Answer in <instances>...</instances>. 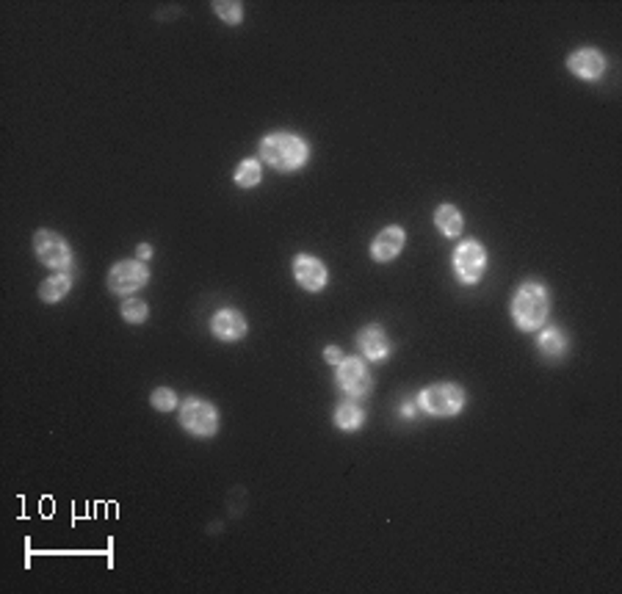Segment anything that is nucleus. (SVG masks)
I'll list each match as a JSON object with an SVG mask.
<instances>
[{"label":"nucleus","instance_id":"1","mask_svg":"<svg viewBox=\"0 0 622 594\" xmlns=\"http://www.w3.org/2000/svg\"><path fill=\"white\" fill-rule=\"evenodd\" d=\"M310 158L307 141L296 133L288 130H277L261 141V161L274 166L277 172H296Z\"/></svg>","mask_w":622,"mask_h":594},{"label":"nucleus","instance_id":"2","mask_svg":"<svg viewBox=\"0 0 622 594\" xmlns=\"http://www.w3.org/2000/svg\"><path fill=\"white\" fill-rule=\"evenodd\" d=\"M551 313V296L543 282H523L512 299V321L520 332L543 329Z\"/></svg>","mask_w":622,"mask_h":594},{"label":"nucleus","instance_id":"3","mask_svg":"<svg viewBox=\"0 0 622 594\" xmlns=\"http://www.w3.org/2000/svg\"><path fill=\"white\" fill-rule=\"evenodd\" d=\"M418 407H420V412H427L432 417H454L465 407V390L454 382L429 384V387L420 390Z\"/></svg>","mask_w":622,"mask_h":594},{"label":"nucleus","instance_id":"4","mask_svg":"<svg viewBox=\"0 0 622 594\" xmlns=\"http://www.w3.org/2000/svg\"><path fill=\"white\" fill-rule=\"evenodd\" d=\"M180 426L191 437H213L219 432V412L211 401L191 395V399L180 404Z\"/></svg>","mask_w":622,"mask_h":594},{"label":"nucleus","instance_id":"5","mask_svg":"<svg viewBox=\"0 0 622 594\" xmlns=\"http://www.w3.org/2000/svg\"><path fill=\"white\" fill-rule=\"evenodd\" d=\"M335 379L341 384V390L349 395V399H365L374 387V376L369 371V365L360 357H344L335 365Z\"/></svg>","mask_w":622,"mask_h":594},{"label":"nucleus","instance_id":"6","mask_svg":"<svg viewBox=\"0 0 622 594\" xmlns=\"http://www.w3.org/2000/svg\"><path fill=\"white\" fill-rule=\"evenodd\" d=\"M485 271H487V249L473 238L462 241L454 252L457 279L462 282V285H476V282L485 276Z\"/></svg>","mask_w":622,"mask_h":594},{"label":"nucleus","instance_id":"7","mask_svg":"<svg viewBox=\"0 0 622 594\" xmlns=\"http://www.w3.org/2000/svg\"><path fill=\"white\" fill-rule=\"evenodd\" d=\"M34 252H37V258H39L42 266L55 268V271H64L72 263L70 243L59 233H53V230H39L34 235Z\"/></svg>","mask_w":622,"mask_h":594},{"label":"nucleus","instance_id":"8","mask_svg":"<svg viewBox=\"0 0 622 594\" xmlns=\"http://www.w3.org/2000/svg\"><path fill=\"white\" fill-rule=\"evenodd\" d=\"M150 282V268L141 260H120L108 271V288L120 296H133Z\"/></svg>","mask_w":622,"mask_h":594},{"label":"nucleus","instance_id":"9","mask_svg":"<svg viewBox=\"0 0 622 594\" xmlns=\"http://www.w3.org/2000/svg\"><path fill=\"white\" fill-rule=\"evenodd\" d=\"M211 332H213V337H219V341L233 343V341H241V337L249 332V324H246V316L241 313V309L221 307L211 318Z\"/></svg>","mask_w":622,"mask_h":594},{"label":"nucleus","instance_id":"10","mask_svg":"<svg viewBox=\"0 0 622 594\" xmlns=\"http://www.w3.org/2000/svg\"><path fill=\"white\" fill-rule=\"evenodd\" d=\"M294 276L299 282V288L310 291V293H319L327 288V266L313 258V254H296V260H294Z\"/></svg>","mask_w":622,"mask_h":594},{"label":"nucleus","instance_id":"11","mask_svg":"<svg viewBox=\"0 0 622 594\" xmlns=\"http://www.w3.org/2000/svg\"><path fill=\"white\" fill-rule=\"evenodd\" d=\"M568 70L581 80H601L606 72V55L595 47H584L568 55Z\"/></svg>","mask_w":622,"mask_h":594},{"label":"nucleus","instance_id":"12","mask_svg":"<svg viewBox=\"0 0 622 594\" xmlns=\"http://www.w3.org/2000/svg\"><path fill=\"white\" fill-rule=\"evenodd\" d=\"M404 243H407L404 227H395V224H390V227H385V230L374 238V243H371V260H377V263H390V260H395V258L402 254Z\"/></svg>","mask_w":622,"mask_h":594},{"label":"nucleus","instance_id":"13","mask_svg":"<svg viewBox=\"0 0 622 594\" xmlns=\"http://www.w3.org/2000/svg\"><path fill=\"white\" fill-rule=\"evenodd\" d=\"M357 346H360L362 357L371 359V362H382V359L390 357V337L379 324H369L365 329H360Z\"/></svg>","mask_w":622,"mask_h":594},{"label":"nucleus","instance_id":"14","mask_svg":"<svg viewBox=\"0 0 622 594\" xmlns=\"http://www.w3.org/2000/svg\"><path fill=\"white\" fill-rule=\"evenodd\" d=\"M536 349H540V354L545 359H561L564 351H568V337H564V332L556 326H545L540 332V337H536Z\"/></svg>","mask_w":622,"mask_h":594},{"label":"nucleus","instance_id":"15","mask_svg":"<svg viewBox=\"0 0 622 594\" xmlns=\"http://www.w3.org/2000/svg\"><path fill=\"white\" fill-rule=\"evenodd\" d=\"M70 288H72V276L67 271H59L55 276H47L39 285V299L45 304H55L70 293Z\"/></svg>","mask_w":622,"mask_h":594},{"label":"nucleus","instance_id":"16","mask_svg":"<svg viewBox=\"0 0 622 594\" xmlns=\"http://www.w3.org/2000/svg\"><path fill=\"white\" fill-rule=\"evenodd\" d=\"M462 213L454 205H440L435 210V227L445 235V238H457L462 233Z\"/></svg>","mask_w":622,"mask_h":594},{"label":"nucleus","instance_id":"17","mask_svg":"<svg viewBox=\"0 0 622 594\" xmlns=\"http://www.w3.org/2000/svg\"><path fill=\"white\" fill-rule=\"evenodd\" d=\"M365 423V412L357 407V401H344L341 407L335 409V426L341 432H357Z\"/></svg>","mask_w":622,"mask_h":594},{"label":"nucleus","instance_id":"18","mask_svg":"<svg viewBox=\"0 0 622 594\" xmlns=\"http://www.w3.org/2000/svg\"><path fill=\"white\" fill-rule=\"evenodd\" d=\"M238 188H254L263 180V163L258 158H246L236 166V175H233Z\"/></svg>","mask_w":622,"mask_h":594},{"label":"nucleus","instance_id":"19","mask_svg":"<svg viewBox=\"0 0 622 594\" xmlns=\"http://www.w3.org/2000/svg\"><path fill=\"white\" fill-rule=\"evenodd\" d=\"M120 313L128 324H145L147 316H150V307L145 299H125L122 307H120Z\"/></svg>","mask_w":622,"mask_h":594},{"label":"nucleus","instance_id":"20","mask_svg":"<svg viewBox=\"0 0 622 594\" xmlns=\"http://www.w3.org/2000/svg\"><path fill=\"white\" fill-rule=\"evenodd\" d=\"M213 12L230 25H238L244 20V6L238 0H213Z\"/></svg>","mask_w":622,"mask_h":594},{"label":"nucleus","instance_id":"21","mask_svg":"<svg viewBox=\"0 0 622 594\" xmlns=\"http://www.w3.org/2000/svg\"><path fill=\"white\" fill-rule=\"evenodd\" d=\"M150 404L158 412H172V409H178V392L169 390V387H155L150 395Z\"/></svg>","mask_w":622,"mask_h":594},{"label":"nucleus","instance_id":"22","mask_svg":"<svg viewBox=\"0 0 622 594\" xmlns=\"http://www.w3.org/2000/svg\"><path fill=\"white\" fill-rule=\"evenodd\" d=\"M324 359H327V362H332V365H337V362L344 359V351L337 349V346H327V349H324Z\"/></svg>","mask_w":622,"mask_h":594},{"label":"nucleus","instance_id":"23","mask_svg":"<svg viewBox=\"0 0 622 594\" xmlns=\"http://www.w3.org/2000/svg\"><path fill=\"white\" fill-rule=\"evenodd\" d=\"M150 258H153V246H150V243H141V246H138V252H136V260L147 263Z\"/></svg>","mask_w":622,"mask_h":594},{"label":"nucleus","instance_id":"24","mask_svg":"<svg viewBox=\"0 0 622 594\" xmlns=\"http://www.w3.org/2000/svg\"><path fill=\"white\" fill-rule=\"evenodd\" d=\"M418 409H420V407H418V401H415V404L410 401V404H404L402 415H404V417H415V415H418Z\"/></svg>","mask_w":622,"mask_h":594}]
</instances>
